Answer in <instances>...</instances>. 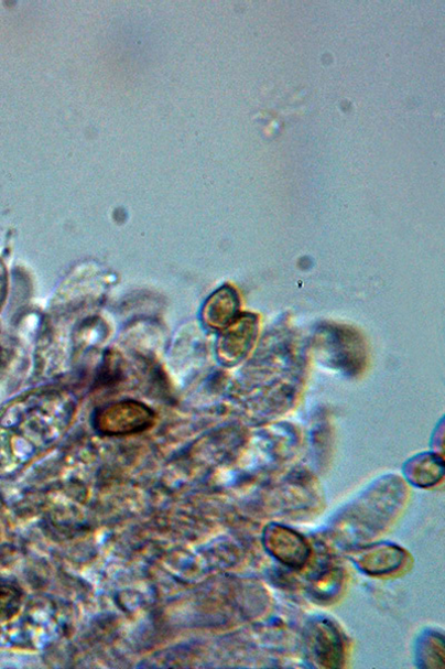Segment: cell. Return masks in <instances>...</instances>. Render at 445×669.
Instances as JSON below:
<instances>
[{"label": "cell", "instance_id": "cell-4", "mask_svg": "<svg viewBox=\"0 0 445 669\" xmlns=\"http://www.w3.org/2000/svg\"><path fill=\"white\" fill-rule=\"evenodd\" d=\"M361 568L372 575H382L399 568L403 559V552L399 548L379 546L370 547L359 557Z\"/></svg>", "mask_w": 445, "mask_h": 669}, {"label": "cell", "instance_id": "cell-6", "mask_svg": "<svg viewBox=\"0 0 445 669\" xmlns=\"http://www.w3.org/2000/svg\"><path fill=\"white\" fill-rule=\"evenodd\" d=\"M23 594L14 584L0 580V621L13 618L21 609Z\"/></svg>", "mask_w": 445, "mask_h": 669}, {"label": "cell", "instance_id": "cell-1", "mask_svg": "<svg viewBox=\"0 0 445 669\" xmlns=\"http://www.w3.org/2000/svg\"><path fill=\"white\" fill-rule=\"evenodd\" d=\"M153 420L154 417L148 409L121 404L99 414L96 428L105 435H129L146 431Z\"/></svg>", "mask_w": 445, "mask_h": 669}, {"label": "cell", "instance_id": "cell-3", "mask_svg": "<svg viewBox=\"0 0 445 669\" xmlns=\"http://www.w3.org/2000/svg\"><path fill=\"white\" fill-rule=\"evenodd\" d=\"M310 648L312 654L327 667L339 666L343 658V644L336 628L322 623L311 630Z\"/></svg>", "mask_w": 445, "mask_h": 669}, {"label": "cell", "instance_id": "cell-5", "mask_svg": "<svg viewBox=\"0 0 445 669\" xmlns=\"http://www.w3.org/2000/svg\"><path fill=\"white\" fill-rule=\"evenodd\" d=\"M408 479L420 487H430L436 484L443 475V464L437 457L427 455L409 463Z\"/></svg>", "mask_w": 445, "mask_h": 669}, {"label": "cell", "instance_id": "cell-2", "mask_svg": "<svg viewBox=\"0 0 445 669\" xmlns=\"http://www.w3.org/2000/svg\"><path fill=\"white\" fill-rule=\"evenodd\" d=\"M267 547L273 554L291 567H301L308 555L304 539L292 530L274 526L267 530Z\"/></svg>", "mask_w": 445, "mask_h": 669}]
</instances>
